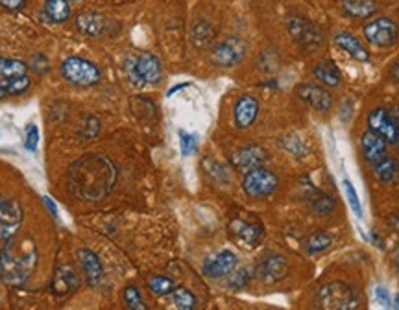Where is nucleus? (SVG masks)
<instances>
[{
	"label": "nucleus",
	"mask_w": 399,
	"mask_h": 310,
	"mask_svg": "<svg viewBox=\"0 0 399 310\" xmlns=\"http://www.w3.org/2000/svg\"><path fill=\"white\" fill-rule=\"evenodd\" d=\"M117 183V168L104 155H83L69 168V185L83 202H100Z\"/></svg>",
	"instance_id": "1"
},
{
	"label": "nucleus",
	"mask_w": 399,
	"mask_h": 310,
	"mask_svg": "<svg viewBox=\"0 0 399 310\" xmlns=\"http://www.w3.org/2000/svg\"><path fill=\"white\" fill-rule=\"evenodd\" d=\"M37 266V247L32 240L10 237L0 249V279L8 286H23Z\"/></svg>",
	"instance_id": "2"
},
{
	"label": "nucleus",
	"mask_w": 399,
	"mask_h": 310,
	"mask_svg": "<svg viewBox=\"0 0 399 310\" xmlns=\"http://www.w3.org/2000/svg\"><path fill=\"white\" fill-rule=\"evenodd\" d=\"M318 305L327 310H355L361 305V294L347 283L335 281L318 292Z\"/></svg>",
	"instance_id": "3"
},
{
	"label": "nucleus",
	"mask_w": 399,
	"mask_h": 310,
	"mask_svg": "<svg viewBox=\"0 0 399 310\" xmlns=\"http://www.w3.org/2000/svg\"><path fill=\"white\" fill-rule=\"evenodd\" d=\"M126 73H128V78L133 85L143 87V85L157 83L161 80L163 70H161V61L157 59V56L150 52H141L128 61Z\"/></svg>",
	"instance_id": "4"
},
{
	"label": "nucleus",
	"mask_w": 399,
	"mask_h": 310,
	"mask_svg": "<svg viewBox=\"0 0 399 310\" xmlns=\"http://www.w3.org/2000/svg\"><path fill=\"white\" fill-rule=\"evenodd\" d=\"M61 74L69 83L78 87H93L100 82V68L82 58H67L61 63Z\"/></svg>",
	"instance_id": "5"
},
{
	"label": "nucleus",
	"mask_w": 399,
	"mask_h": 310,
	"mask_svg": "<svg viewBox=\"0 0 399 310\" xmlns=\"http://www.w3.org/2000/svg\"><path fill=\"white\" fill-rule=\"evenodd\" d=\"M278 175L263 166L246 172L244 180H242V189L250 198H266L278 190Z\"/></svg>",
	"instance_id": "6"
},
{
	"label": "nucleus",
	"mask_w": 399,
	"mask_h": 310,
	"mask_svg": "<svg viewBox=\"0 0 399 310\" xmlns=\"http://www.w3.org/2000/svg\"><path fill=\"white\" fill-rule=\"evenodd\" d=\"M287 30L294 41L302 44L303 49L314 50L322 43V30L302 15H290L287 19Z\"/></svg>",
	"instance_id": "7"
},
{
	"label": "nucleus",
	"mask_w": 399,
	"mask_h": 310,
	"mask_svg": "<svg viewBox=\"0 0 399 310\" xmlns=\"http://www.w3.org/2000/svg\"><path fill=\"white\" fill-rule=\"evenodd\" d=\"M246 43L241 37H226L217 43L211 50V61L217 67H235L244 59Z\"/></svg>",
	"instance_id": "8"
},
{
	"label": "nucleus",
	"mask_w": 399,
	"mask_h": 310,
	"mask_svg": "<svg viewBox=\"0 0 399 310\" xmlns=\"http://www.w3.org/2000/svg\"><path fill=\"white\" fill-rule=\"evenodd\" d=\"M398 35V25L386 17H377V19H371L370 23L364 25L366 41L374 46H379V49H388V46L395 44Z\"/></svg>",
	"instance_id": "9"
},
{
	"label": "nucleus",
	"mask_w": 399,
	"mask_h": 310,
	"mask_svg": "<svg viewBox=\"0 0 399 310\" xmlns=\"http://www.w3.org/2000/svg\"><path fill=\"white\" fill-rule=\"evenodd\" d=\"M368 128L374 131L375 135H379L386 144H395L399 141V124L395 120L394 115H390V111L377 107L368 115Z\"/></svg>",
	"instance_id": "10"
},
{
	"label": "nucleus",
	"mask_w": 399,
	"mask_h": 310,
	"mask_svg": "<svg viewBox=\"0 0 399 310\" xmlns=\"http://www.w3.org/2000/svg\"><path fill=\"white\" fill-rule=\"evenodd\" d=\"M23 223V209L19 202L0 194V240L13 237Z\"/></svg>",
	"instance_id": "11"
},
{
	"label": "nucleus",
	"mask_w": 399,
	"mask_h": 310,
	"mask_svg": "<svg viewBox=\"0 0 399 310\" xmlns=\"http://www.w3.org/2000/svg\"><path fill=\"white\" fill-rule=\"evenodd\" d=\"M287 273H289V262L283 255H278V253H268L265 259H261V262L255 268L257 279L266 283V285L279 283L287 277Z\"/></svg>",
	"instance_id": "12"
},
{
	"label": "nucleus",
	"mask_w": 399,
	"mask_h": 310,
	"mask_svg": "<svg viewBox=\"0 0 399 310\" xmlns=\"http://www.w3.org/2000/svg\"><path fill=\"white\" fill-rule=\"evenodd\" d=\"M266 157H268V154H266L265 148H261L259 144H248L233 151L231 163H233V168H235L237 172L246 174V172H250V170L259 168V166L265 165Z\"/></svg>",
	"instance_id": "13"
},
{
	"label": "nucleus",
	"mask_w": 399,
	"mask_h": 310,
	"mask_svg": "<svg viewBox=\"0 0 399 310\" xmlns=\"http://www.w3.org/2000/svg\"><path fill=\"white\" fill-rule=\"evenodd\" d=\"M237 266V255L230 249H222V252L215 253L211 257L203 262L202 271L203 275L209 279H220L224 275H230L231 271Z\"/></svg>",
	"instance_id": "14"
},
{
	"label": "nucleus",
	"mask_w": 399,
	"mask_h": 310,
	"mask_svg": "<svg viewBox=\"0 0 399 310\" xmlns=\"http://www.w3.org/2000/svg\"><path fill=\"white\" fill-rule=\"evenodd\" d=\"M296 94H298L302 102H305L316 111H329L333 106V97L329 94V91L320 87V85H314V83H302L296 89Z\"/></svg>",
	"instance_id": "15"
},
{
	"label": "nucleus",
	"mask_w": 399,
	"mask_h": 310,
	"mask_svg": "<svg viewBox=\"0 0 399 310\" xmlns=\"http://www.w3.org/2000/svg\"><path fill=\"white\" fill-rule=\"evenodd\" d=\"M80 288V277H78L76 270L69 264H63V266L56 268L54 271V279L52 285H50V290L56 297H65L69 294H73Z\"/></svg>",
	"instance_id": "16"
},
{
	"label": "nucleus",
	"mask_w": 399,
	"mask_h": 310,
	"mask_svg": "<svg viewBox=\"0 0 399 310\" xmlns=\"http://www.w3.org/2000/svg\"><path fill=\"white\" fill-rule=\"evenodd\" d=\"M231 237L235 238L237 242L242 247H255L261 242V238L265 235L263 225L259 223L244 222V220H233L230 225Z\"/></svg>",
	"instance_id": "17"
},
{
	"label": "nucleus",
	"mask_w": 399,
	"mask_h": 310,
	"mask_svg": "<svg viewBox=\"0 0 399 310\" xmlns=\"http://www.w3.org/2000/svg\"><path fill=\"white\" fill-rule=\"evenodd\" d=\"M76 259L82 266V271L85 273L87 283L91 286H98L104 279V266H102L100 259L95 252L87 249V247H82L76 252Z\"/></svg>",
	"instance_id": "18"
},
{
	"label": "nucleus",
	"mask_w": 399,
	"mask_h": 310,
	"mask_svg": "<svg viewBox=\"0 0 399 310\" xmlns=\"http://www.w3.org/2000/svg\"><path fill=\"white\" fill-rule=\"evenodd\" d=\"M259 115V102L250 94L239 98V102L235 104V126L239 130H246L250 128Z\"/></svg>",
	"instance_id": "19"
},
{
	"label": "nucleus",
	"mask_w": 399,
	"mask_h": 310,
	"mask_svg": "<svg viewBox=\"0 0 399 310\" xmlns=\"http://www.w3.org/2000/svg\"><path fill=\"white\" fill-rule=\"evenodd\" d=\"M362 144V154H364L366 161L370 163L371 166L377 165L381 159H385L386 155V142L381 139L379 135H375L374 131H366L361 139Z\"/></svg>",
	"instance_id": "20"
},
{
	"label": "nucleus",
	"mask_w": 399,
	"mask_h": 310,
	"mask_svg": "<svg viewBox=\"0 0 399 310\" xmlns=\"http://www.w3.org/2000/svg\"><path fill=\"white\" fill-rule=\"evenodd\" d=\"M76 26L82 34L89 35V37H100L109 28L106 17L98 13H80L76 19Z\"/></svg>",
	"instance_id": "21"
},
{
	"label": "nucleus",
	"mask_w": 399,
	"mask_h": 310,
	"mask_svg": "<svg viewBox=\"0 0 399 310\" xmlns=\"http://www.w3.org/2000/svg\"><path fill=\"white\" fill-rule=\"evenodd\" d=\"M333 41H335L338 49L350 54L351 58L357 59V61H368V59H370V52L362 46V43L355 35L347 34V32H340V34L335 35Z\"/></svg>",
	"instance_id": "22"
},
{
	"label": "nucleus",
	"mask_w": 399,
	"mask_h": 310,
	"mask_svg": "<svg viewBox=\"0 0 399 310\" xmlns=\"http://www.w3.org/2000/svg\"><path fill=\"white\" fill-rule=\"evenodd\" d=\"M189 37H191V43L198 49H207L215 43V37H217V32L213 28L207 20L198 19L194 20L193 26H191V32H189Z\"/></svg>",
	"instance_id": "23"
},
{
	"label": "nucleus",
	"mask_w": 399,
	"mask_h": 310,
	"mask_svg": "<svg viewBox=\"0 0 399 310\" xmlns=\"http://www.w3.org/2000/svg\"><path fill=\"white\" fill-rule=\"evenodd\" d=\"M313 73L323 85H327V87H337L338 83L342 82L340 70H338L337 63L331 61V59H323V61L314 65Z\"/></svg>",
	"instance_id": "24"
},
{
	"label": "nucleus",
	"mask_w": 399,
	"mask_h": 310,
	"mask_svg": "<svg viewBox=\"0 0 399 310\" xmlns=\"http://www.w3.org/2000/svg\"><path fill=\"white\" fill-rule=\"evenodd\" d=\"M73 10L69 0H47L43 8V17L49 23H65L71 19Z\"/></svg>",
	"instance_id": "25"
},
{
	"label": "nucleus",
	"mask_w": 399,
	"mask_h": 310,
	"mask_svg": "<svg viewBox=\"0 0 399 310\" xmlns=\"http://www.w3.org/2000/svg\"><path fill=\"white\" fill-rule=\"evenodd\" d=\"M30 78L26 74L23 76H10L0 80V98L19 97L30 89Z\"/></svg>",
	"instance_id": "26"
},
{
	"label": "nucleus",
	"mask_w": 399,
	"mask_h": 310,
	"mask_svg": "<svg viewBox=\"0 0 399 310\" xmlns=\"http://www.w3.org/2000/svg\"><path fill=\"white\" fill-rule=\"evenodd\" d=\"M342 10L355 19H366L375 13L374 0H342Z\"/></svg>",
	"instance_id": "27"
},
{
	"label": "nucleus",
	"mask_w": 399,
	"mask_h": 310,
	"mask_svg": "<svg viewBox=\"0 0 399 310\" xmlns=\"http://www.w3.org/2000/svg\"><path fill=\"white\" fill-rule=\"evenodd\" d=\"M374 170L375 175L383 183H394L399 178V163L394 157H390V155H386L385 159H381L377 165H374Z\"/></svg>",
	"instance_id": "28"
},
{
	"label": "nucleus",
	"mask_w": 399,
	"mask_h": 310,
	"mask_svg": "<svg viewBox=\"0 0 399 310\" xmlns=\"http://www.w3.org/2000/svg\"><path fill=\"white\" fill-rule=\"evenodd\" d=\"M309 196L307 199L311 202V207H313V211L316 214H329L335 209V199L331 198V196H327V194L323 192H318L316 189H314L313 185H309Z\"/></svg>",
	"instance_id": "29"
},
{
	"label": "nucleus",
	"mask_w": 399,
	"mask_h": 310,
	"mask_svg": "<svg viewBox=\"0 0 399 310\" xmlns=\"http://www.w3.org/2000/svg\"><path fill=\"white\" fill-rule=\"evenodd\" d=\"M172 301H174V306L179 310H193L196 309V303H198L193 292L187 290V288H183V286L174 288Z\"/></svg>",
	"instance_id": "30"
},
{
	"label": "nucleus",
	"mask_w": 399,
	"mask_h": 310,
	"mask_svg": "<svg viewBox=\"0 0 399 310\" xmlns=\"http://www.w3.org/2000/svg\"><path fill=\"white\" fill-rule=\"evenodd\" d=\"M331 246V237L326 231H316L313 235H309L305 240V249L309 253H322L327 247Z\"/></svg>",
	"instance_id": "31"
},
{
	"label": "nucleus",
	"mask_w": 399,
	"mask_h": 310,
	"mask_svg": "<svg viewBox=\"0 0 399 310\" xmlns=\"http://www.w3.org/2000/svg\"><path fill=\"white\" fill-rule=\"evenodd\" d=\"M148 288L154 296H169L172 294V290L176 288L172 279L165 275H154L148 279Z\"/></svg>",
	"instance_id": "32"
},
{
	"label": "nucleus",
	"mask_w": 399,
	"mask_h": 310,
	"mask_svg": "<svg viewBox=\"0 0 399 310\" xmlns=\"http://www.w3.org/2000/svg\"><path fill=\"white\" fill-rule=\"evenodd\" d=\"M26 70H28L26 63L19 61V59H8L0 56V76H23V74H26Z\"/></svg>",
	"instance_id": "33"
},
{
	"label": "nucleus",
	"mask_w": 399,
	"mask_h": 310,
	"mask_svg": "<svg viewBox=\"0 0 399 310\" xmlns=\"http://www.w3.org/2000/svg\"><path fill=\"white\" fill-rule=\"evenodd\" d=\"M251 270L250 268H241V270H233L230 273V279H227V286L233 288V290H244L246 286L250 285L251 281Z\"/></svg>",
	"instance_id": "34"
},
{
	"label": "nucleus",
	"mask_w": 399,
	"mask_h": 310,
	"mask_svg": "<svg viewBox=\"0 0 399 310\" xmlns=\"http://www.w3.org/2000/svg\"><path fill=\"white\" fill-rule=\"evenodd\" d=\"M279 146L285 148L287 151H290L292 155H296V157H302V155L307 154V148H305V144L302 142V139H299L298 135H294V133L281 137V139H279Z\"/></svg>",
	"instance_id": "35"
},
{
	"label": "nucleus",
	"mask_w": 399,
	"mask_h": 310,
	"mask_svg": "<svg viewBox=\"0 0 399 310\" xmlns=\"http://www.w3.org/2000/svg\"><path fill=\"white\" fill-rule=\"evenodd\" d=\"M122 301H124L126 309L130 310H145L146 305L143 297H141V292L135 288V286H126L124 292H122Z\"/></svg>",
	"instance_id": "36"
},
{
	"label": "nucleus",
	"mask_w": 399,
	"mask_h": 310,
	"mask_svg": "<svg viewBox=\"0 0 399 310\" xmlns=\"http://www.w3.org/2000/svg\"><path fill=\"white\" fill-rule=\"evenodd\" d=\"M179 148H181L183 157L196 154L198 150V137L187 131H179Z\"/></svg>",
	"instance_id": "37"
},
{
	"label": "nucleus",
	"mask_w": 399,
	"mask_h": 310,
	"mask_svg": "<svg viewBox=\"0 0 399 310\" xmlns=\"http://www.w3.org/2000/svg\"><path fill=\"white\" fill-rule=\"evenodd\" d=\"M203 166L207 168V175L209 178L218 175V183H230V174H227L226 166H222L220 163H215V161H206Z\"/></svg>",
	"instance_id": "38"
},
{
	"label": "nucleus",
	"mask_w": 399,
	"mask_h": 310,
	"mask_svg": "<svg viewBox=\"0 0 399 310\" xmlns=\"http://www.w3.org/2000/svg\"><path fill=\"white\" fill-rule=\"evenodd\" d=\"M98 133H100V120L97 116H87L85 124L80 130V135L85 137V139H95Z\"/></svg>",
	"instance_id": "39"
},
{
	"label": "nucleus",
	"mask_w": 399,
	"mask_h": 310,
	"mask_svg": "<svg viewBox=\"0 0 399 310\" xmlns=\"http://www.w3.org/2000/svg\"><path fill=\"white\" fill-rule=\"evenodd\" d=\"M39 144V130L35 124H28L25 130V148L28 151L37 150Z\"/></svg>",
	"instance_id": "40"
},
{
	"label": "nucleus",
	"mask_w": 399,
	"mask_h": 310,
	"mask_svg": "<svg viewBox=\"0 0 399 310\" xmlns=\"http://www.w3.org/2000/svg\"><path fill=\"white\" fill-rule=\"evenodd\" d=\"M344 187H346L347 202H350L351 209H353V213L357 214V218H362V207H361V202H359V196H357L355 189H353V185H351L350 181H344Z\"/></svg>",
	"instance_id": "41"
},
{
	"label": "nucleus",
	"mask_w": 399,
	"mask_h": 310,
	"mask_svg": "<svg viewBox=\"0 0 399 310\" xmlns=\"http://www.w3.org/2000/svg\"><path fill=\"white\" fill-rule=\"evenodd\" d=\"M26 4V0H0V6L8 11H19L23 10Z\"/></svg>",
	"instance_id": "42"
},
{
	"label": "nucleus",
	"mask_w": 399,
	"mask_h": 310,
	"mask_svg": "<svg viewBox=\"0 0 399 310\" xmlns=\"http://www.w3.org/2000/svg\"><path fill=\"white\" fill-rule=\"evenodd\" d=\"M375 296H377V299H379V303L383 306H390V297H388V292L383 288V286H377L375 288Z\"/></svg>",
	"instance_id": "43"
},
{
	"label": "nucleus",
	"mask_w": 399,
	"mask_h": 310,
	"mask_svg": "<svg viewBox=\"0 0 399 310\" xmlns=\"http://www.w3.org/2000/svg\"><path fill=\"white\" fill-rule=\"evenodd\" d=\"M43 199H44V205H47V207L50 209V213H52V216H54V218H56V216H58V209H56V205L52 204V199H50L49 196H44Z\"/></svg>",
	"instance_id": "44"
},
{
	"label": "nucleus",
	"mask_w": 399,
	"mask_h": 310,
	"mask_svg": "<svg viewBox=\"0 0 399 310\" xmlns=\"http://www.w3.org/2000/svg\"><path fill=\"white\" fill-rule=\"evenodd\" d=\"M390 74H392V78H394L395 82L399 83V59L394 65H392V68H390Z\"/></svg>",
	"instance_id": "45"
},
{
	"label": "nucleus",
	"mask_w": 399,
	"mask_h": 310,
	"mask_svg": "<svg viewBox=\"0 0 399 310\" xmlns=\"http://www.w3.org/2000/svg\"><path fill=\"white\" fill-rule=\"evenodd\" d=\"M388 223L395 229V231H399V214H392V216H390V220H388Z\"/></svg>",
	"instance_id": "46"
},
{
	"label": "nucleus",
	"mask_w": 399,
	"mask_h": 310,
	"mask_svg": "<svg viewBox=\"0 0 399 310\" xmlns=\"http://www.w3.org/2000/svg\"><path fill=\"white\" fill-rule=\"evenodd\" d=\"M395 120H398V124H399V106H398V113H395Z\"/></svg>",
	"instance_id": "47"
},
{
	"label": "nucleus",
	"mask_w": 399,
	"mask_h": 310,
	"mask_svg": "<svg viewBox=\"0 0 399 310\" xmlns=\"http://www.w3.org/2000/svg\"><path fill=\"white\" fill-rule=\"evenodd\" d=\"M395 309H399V296L395 297Z\"/></svg>",
	"instance_id": "48"
}]
</instances>
